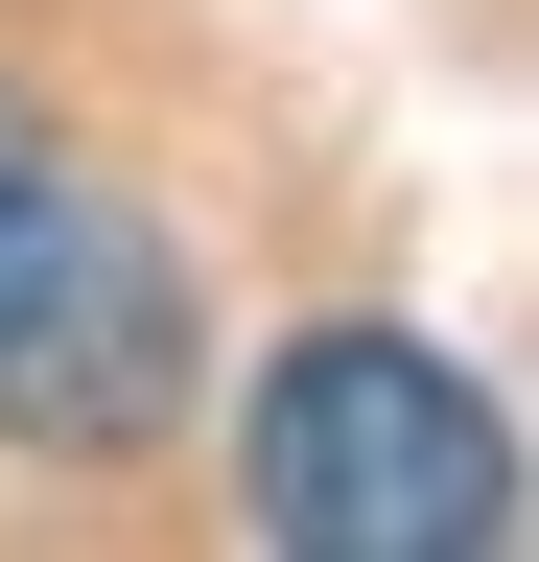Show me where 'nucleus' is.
<instances>
[{
  "label": "nucleus",
  "instance_id": "obj_2",
  "mask_svg": "<svg viewBox=\"0 0 539 562\" xmlns=\"http://www.w3.org/2000/svg\"><path fill=\"white\" fill-rule=\"evenodd\" d=\"M235 469H258V539L282 562H493L516 539V422L469 398L423 328H375V305L282 328Z\"/></svg>",
  "mask_w": 539,
  "mask_h": 562
},
{
  "label": "nucleus",
  "instance_id": "obj_1",
  "mask_svg": "<svg viewBox=\"0 0 539 562\" xmlns=\"http://www.w3.org/2000/svg\"><path fill=\"white\" fill-rule=\"evenodd\" d=\"M188 375H212L188 258L71 165V117L0 70V446L24 469H117V446L188 422Z\"/></svg>",
  "mask_w": 539,
  "mask_h": 562
}]
</instances>
